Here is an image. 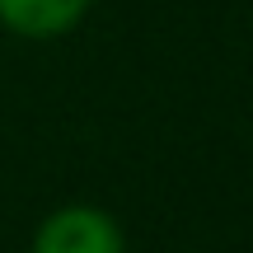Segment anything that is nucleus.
<instances>
[{"mask_svg": "<svg viewBox=\"0 0 253 253\" xmlns=\"http://www.w3.org/2000/svg\"><path fill=\"white\" fill-rule=\"evenodd\" d=\"M28 253H126V230L108 207L66 202L33 225Z\"/></svg>", "mask_w": 253, "mask_h": 253, "instance_id": "nucleus-1", "label": "nucleus"}, {"mask_svg": "<svg viewBox=\"0 0 253 253\" xmlns=\"http://www.w3.org/2000/svg\"><path fill=\"white\" fill-rule=\"evenodd\" d=\"M94 0H0V28L24 42H56L89 19Z\"/></svg>", "mask_w": 253, "mask_h": 253, "instance_id": "nucleus-2", "label": "nucleus"}]
</instances>
